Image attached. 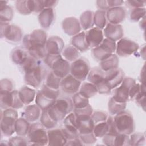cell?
I'll return each instance as SVG.
<instances>
[{
  "label": "cell",
  "instance_id": "6da1fadb",
  "mask_svg": "<svg viewBox=\"0 0 146 146\" xmlns=\"http://www.w3.org/2000/svg\"><path fill=\"white\" fill-rule=\"evenodd\" d=\"M73 108L72 100L68 98L59 97L56 99L55 103L47 109V111L51 118L58 123L71 113Z\"/></svg>",
  "mask_w": 146,
  "mask_h": 146
},
{
  "label": "cell",
  "instance_id": "7a4b0ae2",
  "mask_svg": "<svg viewBox=\"0 0 146 146\" xmlns=\"http://www.w3.org/2000/svg\"><path fill=\"white\" fill-rule=\"evenodd\" d=\"M44 60L54 74L61 79L66 77L70 72V65L68 62L64 59L60 55L47 54Z\"/></svg>",
  "mask_w": 146,
  "mask_h": 146
},
{
  "label": "cell",
  "instance_id": "3957f363",
  "mask_svg": "<svg viewBox=\"0 0 146 146\" xmlns=\"http://www.w3.org/2000/svg\"><path fill=\"white\" fill-rule=\"evenodd\" d=\"M59 94V90L51 88L45 84L37 93L35 103L42 111L47 110L55 103Z\"/></svg>",
  "mask_w": 146,
  "mask_h": 146
},
{
  "label": "cell",
  "instance_id": "277c9868",
  "mask_svg": "<svg viewBox=\"0 0 146 146\" xmlns=\"http://www.w3.org/2000/svg\"><path fill=\"white\" fill-rule=\"evenodd\" d=\"M27 139L29 145H48L47 132L41 123H34L30 125L27 133Z\"/></svg>",
  "mask_w": 146,
  "mask_h": 146
},
{
  "label": "cell",
  "instance_id": "5b68a950",
  "mask_svg": "<svg viewBox=\"0 0 146 146\" xmlns=\"http://www.w3.org/2000/svg\"><path fill=\"white\" fill-rule=\"evenodd\" d=\"M17 119L18 112L14 108H7L1 112V129L3 135L10 136L15 132V123Z\"/></svg>",
  "mask_w": 146,
  "mask_h": 146
},
{
  "label": "cell",
  "instance_id": "8992f818",
  "mask_svg": "<svg viewBox=\"0 0 146 146\" xmlns=\"http://www.w3.org/2000/svg\"><path fill=\"white\" fill-rule=\"evenodd\" d=\"M113 119L119 133L129 135L133 132L135 124L133 117L129 112L123 111L116 114Z\"/></svg>",
  "mask_w": 146,
  "mask_h": 146
},
{
  "label": "cell",
  "instance_id": "52a82bcc",
  "mask_svg": "<svg viewBox=\"0 0 146 146\" xmlns=\"http://www.w3.org/2000/svg\"><path fill=\"white\" fill-rule=\"evenodd\" d=\"M47 40L46 32L43 30L37 29L26 34L23 37L22 43L23 47L28 50L31 48L46 46Z\"/></svg>",
  "mask_w": 146,
  "mask_h": 146
},
{
  "label": "cell",
  "instance_id": "ba28073f",
  "mask_svg": "<svg viewBox=\"0 0 146 146\" xmlns=\"http://www.w3.org/2000/svg\"><path fill=\"white\" fill-rule=\"evenodd\" d=\"M116 47L115 42L106 38L103 39L100 44L93 48L92 53L96 60L102 61L113 54L116 51Z\"/></svg>",
  "mask_w": 146,
  "mask_h": 146
},
{
  "label": "cell",
  "instance_id": "9c48e42d",
  "mask_svg": "<svg viewBox=\"0 0 146 146\" xmlns=\"http://www.w3.org/2000/svg\"><path fill=\"white\" fill-rule=\"evenodd\" d=\"M90 71L88 61L83 58H78L70 65V74L82 82L86 79Z\"/></svg>",
  "mask_w": 146,
  "mask_h": 146
},
{
  "label": "cell",
  "instance_id": "30bf717a",
  "mask_svg": "<svg viewBox=\"0 0 146 146\" xmlns=\"http://www.w3.org/2000/svg\"><path fill=\"white\" fill-rule=\"evenodd\" d=\"M1 22V36L5 38L9 42L17 43L22 38V32L21 28L16 25H9V23Z\"/></svg>",
  "mask_w": 146,
  "mask_h": 146
},
{
  "label": "cell",
  "instance_id": "8fae6325",
  "mask_svg": "<svg viewBox=\"0 0 146 146\" xmlns=\"http://www.w3.org/2000/svg\"><path fill=\"white\" fill-rule=\"evenodd\" d=\"M136 83L132 78H125L123 80L120 87L115 91L113 98L120 103H127L129 100V92L132 86Z\"/></svg>",
  "mask_w": 146,
  "mask_h": 146
},
{
  "label": "cell",
  "instance_id": "7c38bea8",
  "mask_svg": "<svg viewBox=\"0 0 146 146\" xmlns=\"http://www.w3.org/2000/svg\"><path fill=\"white\" fill-rule=\"evenodd\" d=\"M46 73L45 69L40 64L36 68L25 73V82L29 86L38 87L44 78Z\"/></svg>",
  "mask_w": 146,
  "mask_h": 146
},
{
  "label": "cell",
  "instance_id": "4fadbf2b",
  "mask_svg": "<svg viewBox=\"0 0 146 146\" xmlns=\"http://www.w3.org/2000/svg\"><path fill=\"white\" fill-rule=\"evenodd\" d=\"M139 44L135 42L124 38L120 39L116 44V52L120 56H128L139 49Z\"/></svg>",
  "mask_w": 146,
  "mask_h": 146
},
{
  "label": "cell",
  "instance_id": "5bb4252c",
  "mask_svg": "<svg viewBox=\"0 0 146 146\" xmlns=\"http://www.w3.org/2000/svg\"><path fill=\"white\" fill-rule=\"evenodd\" d=\"M80 85L81 82L69 74L62 79L59 88L64 93L72 95L78 92Z\"/></svg>",
  "mask_w": 146,
  "mask_h": 146
},
{
  "label": "cell",
  "instance_id": "9a60e30c",
  "mask_svg": "<svg viewBox=\"0 0 146 146\" xmlns=\"http://www.w3.org/2000/svg\"><path fill=\"white\" fill-rule=\"evenodd\" d=\"M124 72L120 68H117L105 72L104 81L111 89H113L120 84L124 79Z\"/></svg>",
  "mask_w": 146,
  "mask_h": 146
},
{
  "label": "cell",
  "instance_id": "2e32d148",
  "mask_svg": "<svg viewBox=\"0 0 146 146\" xmlns=\"http://www.w3.org/2000/svg\"><path fill=\"white\" fill-rule=\"evenodd\" d=\"M75 116L76 117L77 127L79 135L80 134H85L93 132L95 123L91 117V116Z\"/></svg>",
  "mask_w": 146,
  "mask_h": 146
},
{
  "label": "cell",
  "instance_id": "e0dca14e",
  "mask_svg": "<svg viewBox=\"0 0 146 146\" xmlns=\"http://www.w3.org/2000/svg\"><path fill=\"white\" fill-rule=\"evenodd\" d=\"M104 34L106 38L116 42L121 39L123 35V29L122 26L119 24L108 23L104 29Z\"/></svg>",
  "mask_w": 146,
  "mask_h": 146
},
{
  "label": "cell",
  "instance_id": "ac0fdd59",
  "mask_svg": "<svg viewBox=\"0 0 146 146\" xmlns=\"http://www.w3.org/2000/svg\"><path fill=\"white\" fill-rule=\"evenodd\" d=\"M86 39L89 47L98 46L104 39L102 30L96 27L90 29L86 33Z\"/></svg>",
  "mask_w": 146,
  "mask_h": 146
},
{
  "label": "cell",
  "instance_id": "d6986e66",
  "mask_svg": "<svg viewBox=\"0 0 146 146\" xmlns=\"http://www.w3.org/2000/svg\"><path fill=\"white\" fill-rule=\"evenodd\" d=\"M64 43L62 38L57 36L49 38L46 44V48L47 54L54 55H60L63 51Z\"/></svg>",
  "mask_w": 146,
  "mask_h": 146
},
{
  "label": "cell",
  "instance_id": "ffe728a7",
  "mask_svg": "<svg viewBox=\"0 0 146 146\" xmlns=\"http://www.w3.org/2000/svg\"><path fill=\"white\" fill-rule=\"evenodd\" d=\"M126 17V10L121 6L109 9L106 12V17L110 23L119 24L123 22Z\"/></svg>",
  "mask_w": 146,
  "mask_h": 146
},
{
  "label": "cell",
  "instance_id": "44dd1931",
  "mask_svg": "<svg viewBox=\"0 0 146 146\" xmlns=\"http://www.w3.org/2000/svg\"><path fill=\"white\" fill-rule=\"evenodd\" d=\"M62 28L64 33L70 36H74L81 30L80 22L75 17L66 18L62 22Z\"/></svg>",
  "mask_w": 146,
  "mask_h": 146
},
{
  "label": "cell",
  "instance_id": "7402d4cb",
  "mask_svg": "<svg viewBox=\"0 0 146 146\" xmlns=\"http://www.w3.org/2000/svg\"><path fill=\"white\" fill-rule=\"evenodd\" d=\"M47 135L48 145H64L67 142L62 129H50Z\"/></svg>",
  "mask_w": 146,
  "mask_h": 146
},
{
  "label": "cell",
  "instance_id": "603a6c76",
  "mask_svg": "<svg viewBox=\"0 0 146 146\" xmlns=\"http://www.w3.org/2000/svg\"><path fill=\"white\" fill-rule=\"evenodd\" d=\"M54 17L53 8H44L38 15V20L40 26L44 29L48 28L52 25Z\"/></svg>",
  "mask_w": 146,
  "mask_h": 146
},
{
  "label": "cell",
  "instance_id": "cb8c5ba5",
  "mask_svg": "<svg viewBox=\"0 0 146 146\" xmlns=\"http://www.w3.org/2000/svg\"><path fill=\"white\" fill-rule=\"evenodd\" d=\"M41 109L35 104L27 106L22 113V117L27 121L34 122L36 121L40 116Z\"/></svg>",
  "mask_w": 146,
  "mask_h": 146
},
{
  "label": "cell",
  "instance_id": "d4e9b609",
  "mask_svg": "<svg viewBox=\"0 0 146 146\" xmlns=\"http://www.w3.org/2000/svg\"><path fill=\"white\" fill-rule=\"evenodd\" d=\"M71 43L72 46L80 52H84L89 48L86 39V33L83 31L73 36Z\"/></svg>",
  "mask_w": 146,
  "mask_h": 146
},
{
  "label": "cell",
  "instance_id": "484cf974",
  "mask_svg": "<svg viewBox=\"0 0 146 146\" xmlns=\"http://www.w3.org/2000/svg\"><path fill=\"white\" fill-rule=\"evenodd\" d=\"M29 56V52L25 47H17L14 48L11 54L12 61L16 64L21 66Z\"/></svg>",
  "mask_w": 146,
  "mask_h": 146
},
{
  "label": "cell",
  "instance_id": "4316f807",
  "mask_svg": "<svg viewBox=\"0 0 146 146\" xmlns=\"http://www.w3.org/2000/svg\"><path fill=\"white\" fill-rule=\"evenodd\" d=\"M119 63V60L117 56L113 54L107 58L100 61V67L103 71L107 72L118 68Z\"/></svg>",
  "mask_w": 146,
  "mask_h": 146
},
{
  "label": "cell",
  "instance_id": "83f0119b",
  "mask_svg": "<svg viewBox=\"0 0 146 146\" xmlns=\"http://www.w3.org/2000/svg\"><path fill=\"white\" fill-rule=\"evenodd\" d=\"M7 2V1H0V22H2L9 23L13 17V10L6 4Z\"/></svg>",
  "mask_w": 146,
  "mask_h": 146
},
{
  "label": "cell",
  "instance_id": "f1b7e54d",
  "mask_svg": "<svg viewBox=\"0 0 146 146\" xmlns=\"http://www.w3.org/2000/svg\"><path fill=\"white\" fill-rule=\"evenodd\" d=\"M104 75L105 72L103 71L100 68L95 67L90 71L87 78L90 83H92L96 86L104 80Z\"/></svg>",
  "mask_w": 146,
  "mask_h": 146
},
{
  "label": "cell",
  "instance_id": "f546056e",
  "mask_svg": "<svg viewBox=\"0 0 146 146\" xmlns=\"http://www.w3.org/2000/svg\"><path fill=\"white\" fill-rule=\"evenodd\" d=\"M94 13L90 10L84 11L80 16L79 22L84 30L91 29L94 25Z\"/></svg>",
  "mask_w": 146,
  "mask_h": 146
},
{
  "label": "cell",
  "instance_id": "4dcf8cb0",
  "mask_svg": "<svg viewBox=\"0 0 146 146\" xmlns=\"http://www.w3.org/2000/svg\"><path fill=\"white\" fill-rule=\"evenodd\" d=\"M18 93L19 98L24 104H30L35 98V90L27 86L22 87L18 91Z\"/></svg>",
  "mask_w": 146,
  "mask_h": 146
},
{
  "label": "cell",
  "instance_id": "1f68e13d",
  "mask_svg": "<svg viewBox=\"0 0 146 146\" xmlns=\"http://www.w3.org/2000/svg\"><path fill=\"white\" fill-rule=\"evenodd\" d=\"M30 125L23 117L17 119L15 123V132L18 136H24L27 135Z\"/></svg>",
  "mask_w": 146,
  "mask_h": 146
},
{
  "label": "cell",
  "instance_id": "d6a6232c",
  "mask_svg": "<svg viewBox=\"0 0 146 146\" xmlns=\"http://www.w3.org/2000/svg\"><path fill=\"white\" fill-rule=\"evenodd\" d=\"M84 97L89 99L95 96L98 92L96 87L90 82H84L80 85L79 92Z\"/></svg>",
  "mask_w": 146,
  "mask_h": 146
},
{
  "label": "cell",
  "instance_id": "836d02e7",
  "mask_svg": "<svg viewBox=\"0 0 146 146\" xmlns=\"http://www.w3.org/2000/svg\"><path fill=\"white\" fill-rule=\"evenodd\" d=\"M126 106L127 103H120L117 102L112 97L108 102V111L111 115H116L118 113L124 111Z\"/></svg>",
  "mask_w": 146,
  "mask_h": 146
},
{
  "label": "cell",
  "instance_id": "e575fe53",
  "mask_svg": "<svg viewBox=\"0 0 146 146\" xmlns=\"http://www.w3.org/2000/svg\"><path fill=\"white\" fill-rule=\"evenodd\" d=\"M63 56L68 62H74L78 59L80 56L79 51L73 46H68L62 51Z\"/></svg>",
  "mask_w": 146,
  "mask_h": 146
},
{
  "label": "cell",
  "instance_id": "d590c367",
  "mask_svg": "<svg viewBox=\"0 0 146 146\" xmlns=\"http://www.w3.org/2000/svg\"><path fill=\"white\" fill-rule=\"evenodd\" d=\"M13 90L10 92H1V107L3 109L12 108L13 104Z\"/></svg>",
  "mask_w": 146,
  "mask_h": 146
},
{
  "label": "cell",
  "instance_id": "8d00e7d4",
  "mask_svg": "<svg viewBox=\"0 0 146 146\" xmlns=\"http://www.w3.org/2000/svg\"><path fill=\"white\" fill-rule=\"evenodd\" d=\"M94 25H96V27L102 29H103L107 23L106 11L98 10L94 13Z\"/></svg>",
  "mask_w": 146,
  "mask_h": 146
},
{
  "label": "cell",
  "instance_id": "74e56055",
  "mask_svg": "<svg viewBox=\"0 0 146 146\" xmlns=\"http://www.w3.org/2000/svg\"><path fill=\"white\" fill-rule=\"evenodd\" d=\"M40 123L46 129H52L57 124V122L54 121L50 116L47 110L42 111L40 116Z\"/></svg>",
  "mask_w": 146,
  "mask_h": 146
},
{
  "label": "cell",
  "instance_id": "f35d334b",
  "mask_svg": "<svg viewBox=\"0 0 146 146\" xmlns=\"http://www.w3.org/2000/svg\"><path fill=\"white\" fill-rule=\"evenodd\" d=\"M72 103L74 108H82L90 104L88 99L83 96L79 92H76L74 95Z\"/></svg>",
  "mask_w": 146,
  "mask_h": 146
},
{
  "label": "cell",
  "instance_id": "ab89813d",
  "mask_svg": "<svg viewBox=\"0 0 146 146\" xmlns=\"http://www.w3.org/2000/svg\"><path fill=\"white\" fill-rule=\"evenodd\" d=\"M62 79L54 74L52 71L50 72L46 78V85L52 89L59 90Z\"/></svg>",
  "mask_w": 146,
  "mask_h": 146
},
{
  "label": "cell",
  "instance_id": "60d3db41",
  "mask_svg": "<svg viewBox=\"0 0 146 146\" xmlns=\"http://www.w3.org/2000/svg\"><path fill=\"white\" fill-rule=\"evenodd\" d=\"M40 64V63L39 62V60L35 59L34 58L32 57L29 55L27 58L20 66L21 68L23 70V71H24V72L25 73L27 71H29L36 68Z\"/></svg>",
  "mask_w": 146,
  "mask_h": 146
},
{
  "label": "cell",
  "instance_id": "b9f144b4",
  "mask_svg": "<svg viewBox=\"0 0 146 146\" xmlns=\"http://www.w3.org/2000/svg\"><path fill=\"white\" fill-rule=\"evenodd\" d=\"M108 131V125L107 121L100 122L95 124L93 133L96 137H103Z\"/></svg>",
  "mask_w": 146,
  "mask_h": 146
},
{
  "label": "cell",
  "instance_id": "7bdbcfd3",
  "mask_svg": "<svg viewBox=\"0 0 146 146\" xmlns=\"http://www.w3.org/2000/svg\"><path fill=\"white\" fill-rule=\"evenodd\" d=\"M27 51L30 56L38 60H40V59H44L47 55L46 46L31 48Z\"/></svg>",
  "mask_w": 146,
  "mask_h": 146
},
{
  "label": "cell",
  "instance_id": "ee69618b",
  "mask_svg": "<svg viewBox=\"0 0 146 146\" xmlns=\"http://www.w3.org/2000/svg\"><path fill=\"white\" fill-rule=\"evenodd\" d=\"M15 7L17 11L21 14L27 15L32 13L30 0L17 1L15 2Z\"/></svg>",
  "mask_w": 146,
  "mask_h": 146
},
{
  "label": "cell",
  "instance_id": "f6af8a7d",
  "mask_svg": "<svg viewBox=\"0 0 146 146\" xmlns=\"http://www.w3.org/2000/svg\"><path fill=\"white\" fill-rule=\"evenodd\" d=\"M129 137V145H143L145 144V137L144 133L137 132L131 134Z\"/></svg>",
  "mask_w": 146,
  "mask_h": 146
},
{
  "label": "cell",
  "instance_id": "bcb514c9",
  "mask_svg": "<svg viewBox=\"0 0 146 146\" xmlns=\"http://www.w3.org/2000/svg\"><path fill=\"white\" fill-rule=\"evenodd\" d=\"M138 105H140L144 110L145 107V85L140 84V90L134 99Z\"/></svg>",
  "mask_w": 146,
  "mask_h": 146
},
{
  "label": "cell",
  "instance_id": "7dc6e473",
  "mask_svg": "<svg viewBox=\"0 0 146 146\" xmlns=\"http://www.w3.org/2000/svg\"><path fill=\"white\" fill-rule=\"evenodd\" d=\"M145 16V8H134L130 13V19L133 22H137Z\"/></svg>",
  "mask_w": 146,
  "mask_h": 146
},
{
  "label": "cell",
  "instance_id": "c3c4849f",
  "mask_svg": "<svg viewBox=\"0 0 146 146\" xmlns=\"http://www.w3.org/2000/svg\"><path fill=\"white\" fill-rule=\"evenodd\" d=\"M114 145H130L129 137L126 134L117 133L114 139Z\"/></svg>",
  "mask_w": 146,
  "mask_h": 146
},
{
  "label": "cell",
  "instance_id": "681fc988",
  "mask_svg": "<svg viewBox=\"0 0 146 146\" xmlns=\"http://www.w3.org/2000/svg\"><path fill=\"white\" fill-rule=\"evenodd\" d=\"M79 137L83 144L91 145L94 144L96 141V138L93 132L85 134H80Z\"/></svg>",
  "mask_w": 146,
  "mask_h": 146
},
{
  "label": "cell",
  "instance_id": "f907efd6",
  "mask_svg": "<svg viewBox=\"0 0 146 146\" xmlns=\"http://www.w3.org/2000/svg\"><path fill=\"white\" fill-rule=\"evenodd\" d=\"M91 117L95 123L97 124L100 122L106 121L108 117L106 113L102 111H96L92 114Z\"/></svg>",
  "mask_w": 146,
  "mask_h": 146
},
{
  "label": "cell",
  "instance_id": "816d5d0a",
  "mask_svg": "<svg viewBox=\"0 0 146 146\" xmlns=\"http://www.w3.org/2000/svg\"><path fill=\"white\" fill-rule=\"evenodd\" d=\"M28 141L23 137V136H14L9 139V145H28Z\"/></svg>",
  "mask_w": 146,
  "mask_h": 146
},
{
  "label": "cell",
  "instance_id": "f5cc1de1",
  "mask_svg": "<svg viewBox=\"0 0 146 146\" xmlns=\"http://www.w3.org/2000/svg\"><path fill=\"white\" fill-rule=\"evenodd\" d=\"M1 92H10L13 91V84L11 80L8 79H3L1 80L0 84Z\"/></svg>",
  "mask_w": 146,
  "mask_h": 146
},
{
  "label": "cell",
  "instance_id": "db71d44e",
  "mask_svg": "<svg viewBox=\"0 0 146 146\" xmlns=\"http://www.w3.org/2000/svg\"><path fill=\"white\" fill-rule=\"evenodd\" d=\"M92 108L91 106L88 104L87 106L82 108H74V113L76 116L80 115H88L91 116L92 114Z\"/></svg>",
  "mask_w": 146,
  "mask_h": 146
},
{
  "label": "cell",
  "instance_id": "11a10c76",
  "mask_svg": "<svg viewBox=\"0 0 146 146\" xmlns=\"http://www.w3.org/2000/svg\"><path fill=\"white\" fill-rule=\"evenodd\" d=\"M140 90V84L136 82L132 86L129 92V100H133Z\"/></svg>",
  "mask_w": 146,
  "mask_h": 146
},
{
  "label": "cell",
  "instance_id": "9f6ffc18",
  "mask_svg": "<svg viewBox=\"0 0 146 146\" xmlns=\"http://www.w3.org/2000/svg\"><path fill=\"white\" fill-rule=\"evenodd\" d=\"M126 2L129 6L133 7V8L144 7L145 5V1H127Z\"/></svg>",
  "mask_w": 146,
  "mask_h": 146
},
{
  "label": "cell",
  "instance_id": "6f0895ef",
  "mask_svg": "<svg viewBox=\"0 0 146 146\" xmlns=\"http://www.w3.org/2000/svg\"><path fill=\"white\" fill-rule=\"evenodd\" d=\"M97 7L99 9V10L103 11H107L110 7L107 3V1H97L96 2Z\"/></svg>",
  "mask_w": 146,
  "mask_h": 146
},
{
  "label": "cell",
  "instance_id": "680465c9",
  "mask_svg": "<svg viewBox=\"0 0 146 146\" xmlns=\"http://www.w3.org/2000/svg\"><path fill=\"white\" fill-rule=\"evenodd\" d=\"M107 3L110 9L112 7L121 6L122 4L124 3V1L121 0H109L107 1Z\"/></svg>",
  "mask_w": 146,
  "mask_h": 146
},
{
  "label": "cell",
  "instance_id": "91938a15",
  "mask_svg": "<svg viewBox=\"0 0 146 146\" xmlns=\"http://www.w3.org/2000/svg\"><path fill=\"white\" fill-rule=\"evenodd\" d=\"M66 145H83V144L79 137H76V138L68 140Z\"/></svg>",
  "mask_w": 146,
  "mask_h": 146
},
{
  "label": "cell",
  "instance_id": "94428289",
  "mask_svg": "<svg viewBox=\"0 0 146 146\" xmlns=\"http://www.w3.org/2000/svg\"><path fill=\"white\" fill-rule=\"evenodd\" d=\"M58 3L56 1H50V0H46L44 1V5L45 8H52L54 6L56 5Z\"/></svg>",
  "mask_w": 146,
  "mask_h": 146
},
{
  "label": "cell",
  "instance_id": "6125c7cd",
  "mask_svg": "<svg viewBox=\"0 0 146 146\" xmlns=\"http://www.w3.org/2000/svg\"><path fill=\"white\" fill-rule=\"evenodd\" d=\"M140 81L141 84H145V65L143 66L141 71V74H140Z\"/></svg>",
  "mask_w": 146,
  "mask_h": 146
},
{
  "label": "cell",
  "instance_id": "be15d7a7",
  "mask_svg": "<svg viewBox=\"0 0 146 146\" xmlns=\"http://www.w3.org/2000/svg\"><path fill=\"white\" fill-rule=\"evenodd\" d=\"M145 16L141 19L140 24H139L141 29H143L144 30H145Z\"/></svg>",
  "mask_w": 146,
  "mask_h": 146
}]
</instances>
